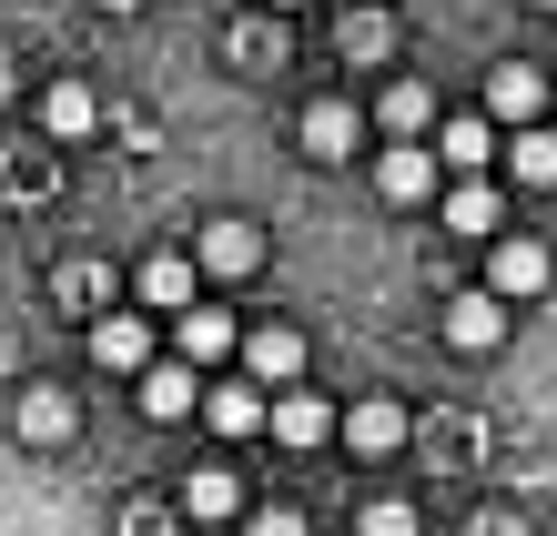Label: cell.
<instances>
[{"instance_id":"cell-8","label":"cell","mask_w":557,"mask_h":536,"mask_svg":"<svg viewBox=\"0 0 557 536\" xmlns=\"http://www.w3.org/2000/svg\"><path fill=\"white\" fill-rule=\"evenodd\" d=\"M406 435H416V415L396 406V395H355L345 425H335V446H355V456H396Z\"/></svg>"},{"instance_id":"cell-5","label":"cell","mask_w":557,"mask_h":536,"mask_svg":"<svg viewBox=\"0 0 557 536\" xmlns=\"http://www.w3.org/2000/svg\"><path fill=\"white\" fill-rule=\"evenodd\" d=\"M335 425H345V406H324V395H305V385H284L274 415H264V435H274V446H294V456L335 446Z\"/></svg>"},{"instance_id":"cell-4","label":"cell","mask_w":557,"mask_h":536,"mask_svg":"<svg viewBox=\"0 0 557 536\" xmlns=\"http://www.w3.org/2000/svg\"><path fill=\"white\" fill-rule=\"evenodd\" d=\"M193 263H203L213 284H244V274H264V233H253L244 213H213L203 233H193Z\"/></svg>"},{"instance_id":"cell-27","label":"cell","mask_w":557,"mask_h":536,"mask_svg":"<svg viewBox=\"0 0 557 536\" xmlns=\"http://www.w3.org/2000/svg\"><path fill=\"white\" fill-rule=\"evenodd\" d=\"M11 91H21V82H11V61H0V102H11Z\"/></svg>"},{"instance_id":"cell-30","label":"cell","mask_w":557,"mask_h":536,"mask_svg":"<svg viewBox=\"0 0 557 536\" xmlns=\"http://www.w3.org/2000/svg\"><path fill=\"white\" fill-rule=\"evenodd\" d=\"M547 132H557V102H547Z\"/></svg>"},{"instance_id":"cell-22","label":"cell","mask_w":557,"mask_h":536,"mask_svg":"<svg viewBox=\"0 0 557 536\" xmlns=\"http://www.w3.org/2000/svg\"><path fill=\"white\" fill-rule=\"evenodd\" d=\"M497 152H507V173L528 183V192L557 183V132H547V122H537V132H517V142H497Z\"/></svg>"},{"instance_id":"cell-19","label":"cell","mask_w":557,"mask_h":536,"mask_svg":"<svg viewBox=\"0 0 557 536\" xmlns=\"http://www.w3.org/2000/svg\"><path fill=\"white\" fill-rule=\"evenodd\" d=\"M446 233H476V244H497V233H507V203H497V183H456L446 192Z\"/></svg>"},{"instance_id":"cell-21","label":"cell","mask_w":557,"mask_h":536,"mask_svg":"<svg viewBox=\"0 0 557 536\" xmlns=\"http://www.w3.org/2000/svg\"><path fill=\"white\" fill-rule=\"evenodd\" d=\"M425 122H436V91H425L416 72L385 82V132H396V142H425Z\"/></svg>"},{"instance_id":"cell-20","label":"cell","mask_w":557,"mask_h":536,"mask_svg":"<svg viewBox=\"0 0 557 536\" xmlns=\"http://www.w3.org/2000/svg\"><path fill=\"white\" fill-rule=\"evenodd\" d=\"M305 152L314 162H355V102H305Z\"/></svg>"},{"instance_id":"cell-31","label":"cell","mask_w":557,"mask_h":536,"mask_svg":"<svg viewBox=\"0 0 557 536\" xmlns=\"http://www.w3.org/2000/svg\"><path fill=\"white\" fill-rule=\"evenodd\" d=\"M345 11H366V0H345Z\"/></svg>"},{"instance_id":"cell-25","label":"cell","mask_w":557,"mask_h":536,"mask_svg":"<svg viewBox=\"0 0 557 536\" xmlns=\"http://www.w3.org/2000/svg\"><path fill=\"white\" fill-rule=\"evenodd\" d=\"M244 536H305V507H244Z\"/></svg>"},{"instance_id":"cell-18","label":"cell","mask_w":557,"mask_h":536,"mask_svg":"<svg viewBox=\"0 0 557 536\" xmlns=\"http://www.w3.org/2000/svg\"><path fill=\"white\" fill-rule=\"evenodd\" d=\"M335 51L355 61V72H375V61H396V21L366 0V11H345V21H335Z\"/></svg>"},{"instance_id":"cell-10","label":"cell","mask_w":557,"mask_h":536,"mask_svg":"<svg viewBox=\"0 0 557 536\" xmlns=\"http://www.w3.org/2000/svg\"><path fill=\"white\" fill-rule=\"evenodd\" d=\"M264 415H274V395L253 385V375H244V385H234V375H223V385H203V425L223 435V446H244V435H264Z\"/></svg>"},{"instance_id":"cell-15","label":"cell","mask_w":557,"mask_h":536,"mask_svg":"<svg viewBox=\"0 0 557 536\" xmlns=\"http://www.w3.org/2000/svg\"><path fill=\"white\" fill-rule=\"evenodd\" d=\"M193 284H203V263H193V253H152L143 274H133V294H143L152 314H193Z\"/></svg>"},{"instance_id":"cell-2","label":"cell","mask_w":557,"mask_h":536,"mask_svg":"<svg viewBox=\"0 0 557 536\" xmlns=\"http://www.w3.org/2000/svg\"><path fill=\"white\" fill-rule=\"evenodd\" d=\"M91 364H102V375H152L162 364V334H152V314H91Z\"/></svg>"},{"instance_id":"cell-6","label":"cell","mask_w":557,"mask_h":536,"mask_svg":"<svg viewBox=\"0 0 557 536\" xmlns=\"http://www.w3.org/2000/svg\"><path fill=\"white\" fill-rule=\"evenodd\" d=\"M436 334H446L456 354H497V345H507V304H497V294H486V284H476V294H446Z\"/></svg>"},{"instance_id":"cell-16","label":"cell","mask_w":557,"mask_h":536,"mask_svg":"<svg viewBox=\"0 0 557 536\" xmlns=\"http://www.w3.org/2000/svg\"><path fill=\"white\" fill-rule=\"evenodd\" d=\"M41 132H51V142L102 132V91H91V82H51V91H41Z\"/></svg>"},{"instance_id":"cell-17","label":"cell","mask_w":557,"mask_h":536,"mask_svg":"<svg viewBox=\"0 0 557 536\" xmlns=\"http://www.w3.org/2000/svg\"><path fill=\"white\" fill-rule=\"evenodd\" d=\"M183 516H193V526L244 516V476H234V465H193V476H183Z\"/></svg>"},{"instance_id":"cell-7","label":"cell","mask_w":557,"mask_h":536,"mask_svg":"<svg viewBox=\"0 0 557 536\" xmlns=\"http://www.w3.org/2000/svg\"><path fill=\"white\" fill-rule=\"evenodd\" d=\"M244 375L264 385V395L305 385V334H294V324H244Z\"/></svg>"},{"instance_id":"cell-12","label":"cell","mask_w":557,"mask_h":536,"mask_svg":"<svg viewBox=\"0 0 557 536\" xmlns=\"http://www.w3.org/2000/svg\"><path fill=\"white\" fill-rule=\"evenodd\" d=\"M133 395H143V415H152V425L203 415V375H193V364H152V375H133Z\"/></svg>"},{"instance_id":"cell-3","label":"cell","mask_w":557,"mask_h":536,"mask_svg":"<svg viewBox=\"0 0 557 536\" xmlns=\"http://www.w3.org/2000/svg\"><path fill=\"white\" fill-rule=\"evenodd\" d=\"M547 102H557V82L537 72V61H497V72H486V122L537 132V122H547Z\"/></svg>"},{"instance_id":"cell-14","label":"cell","mask_w":557,"mask_h":536,"mask_svg":"<svg viewBox=\"0 0 557 536\" xmlns=\"http://www.w3.org/2000/svg\"><path fill=\"white\" fill-rule=\"evenodd\" d=\"M375 192H385V203H425V192H436V142L375 152Z\"/></svg>"},{"instance_id":"cell-13","label":"cell","mask_w":557,"mask_h":536,"mask_svg":"<svg viewBox=\"0 0 557 536\" xmlns=\"http://www.w3.org/2000/svg\"><path fill=\"white\" fill-rule=\"evenodd\" d=\"M436 162L476 183L486 162H497V122H486V112H456V122H436Z\"/></svg>"},{"instance_id":"cell-9","label":"cell","mask_w":557,"mask_h":536,"mask_svg":"<svg viewBox=\"0 0 557 536\" xmlns=\"http://www.w3.org/2000/svg\"><path fill=\"white\" fill-rule=\"evenodd\" d=\"M72 425H82V406L61 385H21L11 395V435H21V446H72Z\"/></svg>"},{"instance_id":"cell-24","label":"cell","mask_w":557,"mask_h":536,"mask_svg":"<svg viewBox=\"0 0 557 536\" xmlns=\"http://www.w3.org/2000/svg\"><path fill=\"white\" fill-rule=\"evenodd\" d=\"M102 294H112L102 263H61V304H102Z\"/></svg>"},{"instance_id":"cell-1","label":"cell","mask_w":557,"mask_h":536,"mask_svg":"<svg viewBox=\"0 0 557 536\" xmlns=\"http://www.w3.org/2000/svg\"><path fill=\"white\" fill-rule=\"evenodd\" d=\"M547 284H557V253L537 233H497V244H486V294H497V304H537Z\"/></svg>"},{"instance_id":"cell-23","label":"cell","mask_w":557,"mask_h":536,"mask_svg":"<svg viewBox=\"0 0 557 536\" xmlns=\"http://www.w3.org/2000/svg\"><path fill=\"white\" fill-rule=\"evenodd\" d=\"M355 536H416V507H406V496H375V507L355 516Z\"/></svg>"},{"instance_id":"cell-11","label":"cell","mask_w":557,"mask_h":536,"mask_svg":"<svg viewBox=\"0 0 557 536\" xmlns=\"http://www.w3.org/2000/svg\"><path fill=\"white\" fill-rule=\"evenodd\" d=\"M234 354H244V324H234V314H203V304L173 314V364L203 375V364H234Z\"/></svg>"},{"instance_id":"cell-29","label":"cell","mask_w":557,"mask_h":536,"mask_svg":"<svg viewBox=\"0 0 557 536\" xmlns=\"http://www.w3.org/2000/svg\"><path fill=\"white\" fill-rule=\"evenodd\" d=\"M264 11H294V0H264Z\"/></svg>"},{"instance_id":"cell-28","label":"cell","mask_w":557,"mask_h":536,"mask_svg":"<svg viewBox=\"0 0 557 536\" xmlns=\"http://www.w3.org/2000/svg\"><path fill=\"white\" fill-rule=\"evenodd\" d=\"M102 11H143V0H102Z\"/></svg>"},{"instance_id":"cell-26","label":"cell","mask_w":557,"mask_h":536,"mask_svg":"<svg viewBox=\"0 0 557 536\" xmlns=\"http://www.w3.org/2000/svg\"><path fill=\"white\" fill-rule=\"evenodd\" d=\"M476 536H528V516H507V507H497V516H476Z\"/></svg>"}]
</instances>
